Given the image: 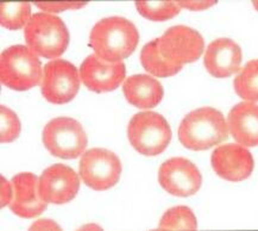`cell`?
<instances>
[{"label":"cell","mask_w":258,"mask_h":231,"mask_svg":"<svg viewBox=\"0 0 258 231\" xmlns=\"http://www.w3.org/2000/svg\"><path fill=\"white\" fill-rule=\"evenodd\" d=\"M258 61L251 60L244 66L240 73L233 81V87L236 93L244 100L256 103L258 100Z\"/></svg>","instance_id":"d6986e66"},{"label":"cell","mask_w":258,"mask_h":231,"mask_svg":"<svg viewBox=\"0 0 258 231\" xmlns=\"http://www.w3.org/2000/svg\"><path fill=\"white\" fill-rule=\"evenodd\" d=\"M29 3H6L0 5V23L9 30H19L31 19Z\"/></svg>","instance_id":"ffe728a7"},{"label":"cell","mask_w":258,"mask_h":231,"mask_svg":"<svg viewBox=\"0 0 258 231\" xmlns=\"http://www.w3.org/2000/svg\"><path fill=\"white\" fill-rule=\"evenodd\" d=\"M43 144L54 156L64 160L77 158L85 153L88 138L82 125L69 117L51 120L43 129Z\"/></svg>","instance_id":"8992f818"},{"label":"cell","mask_w":258,"mask_h":231,"mask_svg":"<svg viewBox=\"0 0 258 231\" xmlns=\"http://www.w3.org/2000/svg\"><path fill=\"white\" fill-rule=\"evenodd\" d=\"M43 68L38 56L25 45H12L0 56V80L6 87L26 91L41 84Z\"/></svg>","instance_id":"277c9868"},{"label":"cell","mask_w":258,"mask_h":231,"mask_svg":"<svg viewBox=\"0 0 258 231\" xmlns=\"http://www.w3.org/2000/svg\"><path fill=\"white\" fill-rule=\"evenodd\" d=\"M136 8L140 15L153 22L169 21L181 11L176 2H136Z\"/></svg>","instance_id":"7402d4cb"},{"label":"cell","mask_w":258,"mask_h":231,"mask_svg":"<svg viewBox=\"0 0 258 231\" xmlns=\"http://www.w3.org/2000/svg\"><path fill=\"white\" fill-rule=\"evenodd\" d=\"M243 52L239 45L230 38H218L206 49L204 65L214 78H229L239 72Z\"/></svg>","instance_id":"9a60e30c"},{"label":"cell","mask_w":258,"mask_h":231,"mask_svg":"<svg viewBox=\"0 0 258 231\" xmlns=\"http://www.w3.org/2000/svg\"><path fill=\"white\" fill-rule=\"evenodd\" d=\"M160 230H197L198 222L193 211L187 206H175L162 216Z\"/></svg>","instance_id":"44dd1931"},{"label":"cell","mask_w":258,"mask_h":231,"mask_svg":"<svg viewBox=\"0 0 258 231\" xmlns=\"http://www.w3.org/2000/svg\"><path fill=\"white\" fill-rule=\"evenodd\" d=\"M176 3L180 8L191 10V11H203L217 4L216 0H180Z\"/></svg>","instance_id":"d4e9b609"},{"label":"cell","mask_w":258,"mask_h":231,"mask_svg":"<svg viewBox=\"0 0 258 231\" xmlns=\"http://www.w3.org/2000/svg\"><path fill=\"white\" fill-rule=\"evenodd\" d=\"M13 197L9 204L13 213L22 218H35L47 210L48 203L39 194V178L32 173H21L12 178Z\"/></svg>","instance_id":"5bb4252c"},{"label":"cell","mask_w":258,"mask_h":231,"mask_svg":"<svg viewBox=\"0 0 258 231\" xmlns=\"http://www.w3.org/2000/svg\"><path fill=\"white\" fill-rule=\"evenodd\" d=\"M130 144L145 156H157L169 146L173 133L163 116L145 111L136 113L127 127Z\"/></svg>","instance_id":"5b68a950"},{"label":"cell","mask_w":258,"mask_h":231,"mask_svg":"<svg viewBox=\"0 0 258 231\" xmlns=\"http://www.w3.org/2000/svg\"><path fill=\"white\" fill-rule=\"evenodd\" d=\"M126 68L124 62L111 64L95 54L85 59L80 66V79L88 90L102 93L117 90L124 81Z\"/></svg>","instance_id":"4fadbf2b"},{"label":"cell","mask_w":258,"mask_h":231,"mask_svg":"<svg viewBox=\"0 0 258 231\" xmlns=\"http://www.w3.org/2000/svg\"><path fill=\"white\" fill-rule=\"evenodd\" d=\"M79 173L85 185L92 190L107 191L120 179V158L111 150L93 148L82 154Z\"/></svg>","instance_id":"ba28073f"},{"label":"cell","mask_w":258,"mask_h":231,"mask_svg":"<svg viewBox=\"0 0 258 231\" xmlns=\"http://www.w3.org/2000/svg\"><path fill=\"white\" fill-rule=\"evenodd\" d=\"M61 230L58 224L52 222L50 219H39L37 222L34 223L30 227V230Z\"/></svg>","instance_id":"4316f807"},{"label":"cell","mask_w":258,"mask_h":231,"mask_svg":"<svg viewBox=\"0 0 258 231\" xmlns=\"http://www.w3.org/2000/svg\"><path fill=\"white\" fill-rule=\"evenodd\" d=\"M80 189V179L73 168L63 163L48 167L39 177V194L48 204L69 203L77 197Z\"/></svg>","instance_id":"8fae6325"},{"label":"cell","mask_w":258,"mask_h":231,"mask_svg":"<svg viewBox=\"0 0 258 231\" xmlns=\"http://www.w3.org/2000/svg\"><path fill=\"white\" fill-rule=\"evenodd\" d=\"M123 92L128 103L138 108L157 106L164 94L161 82L145 74L127 78L123 85Z\"/></svg>","instance_id":"e0dca14e"},{"label":"cell","mask_w":258,"mask_h":231,"mask_svg":"<svg viewBox=\"0 0 258 231\" xmlns=\"http://www.w3.org/2000/svg\"><path fill=\"white\" fill-rule=\"evenodd\" d=\"M158 183L175 197H190L200 190L203 177L198 167L186 157H171L162 163Z\"/></svg>","instance_id":"30bf717a"},{"label":"cell","mask_w":258,"mask_h":231,"mask_svg":"<svg viewBox=\"0 0 258 231\" xmlns=\"http://www.w3.org/2000/svg\"><path fill=\"white\" fill-rule=\"evenodd\" d=\"M13 197V187L12 184L6 181L4 178H2V206L8 205L11 203Z\"/></svg>","instance_id":"484cf974"},{"label":"cell","mask_w":258,"mask_h":231,"mask_svg":"<svg viewBox=\"0 0 258 231\" xmlns=\"http://www.w3.org/2000/svg\"><path fill=\"white\" fill-rule=\"evenodd\" d=\"M140 42V31L134 23L123 17L99 21L89 34V45L102 60L115 64L134 54Z\"/></svg>","instance_id":"6da1fadb"},{"label":"cell","mask_w":258,"mask_h":231,"mask_svg":"<svg viewBox=\"0 0 258 231\" xmlns=\"http://www.w3.org/2000/svg\"><path fill=\"white\" fill-rule=\"evenodd\" d=\"M141 62L145 71L157 78H170L176 75L182 67L165 61L158 52L156 41L147 43L141 51Z\"/></svg>","instance_id":"ac0fdd59"},{"label":"cell","mask_w":258,"mask_h":231,"mask_svg":"<svg viewBox=\"0 0 258 231\" xmlns=\"http://www.w3.org/2000/svg\"><path fill=\"white\" fill-rule=\"evenodd\" d=\"M0 141L2 143H11L17 140L21 134V121L15 111L5 105L0 106Z\"/></svg>","instance_id":"603a6c76"},{"label":"cell","mask_w":258,"mask_h":231,"mask_svg":"<svg viewBox=\"0 0 258 231\" xmlns=\"http://www.w3.org/2000/svg\"><path fill=\"white\" fill-rule=\"evenodd\" d=\"M212 167L223 179L239 183L247 179L254 168L252 155L241 144L227 143L216 148L211 157Z\"/></svg>","instance_id":"7c38bea8"},{"label":"cell","mask_w":258,"mask_h":231,"mask_svg":"<svg viewBox=\"0 0 258 231\" xmlns=\"http://www.w3.org/2000/svg\"><path fill=\"white\" fill-rule=\"evenodd\" d=\"M258 107L256 103L243 101L227 116V127L234 140L244 147L258 144Z\"/></svg>","instance_id":"2e32d148"},{"label":"cell","mask_w":258,"mask_h":231,"mask_svg":"<svg viewBox=\"0 0 258 231\" xmlns=\"http://www.w3.org/2000/svg\"><path fill=\"white\" fill-rule=\"evenodd\" d=\"M80 75L72 62L52 60L44 66L42 94L49 103L62 105L73 100L80 88Z\"/></svg>","instance_id":"9c48e42d"},{"label":"cell","mask_w":258,"mask_h":231,"mask_svg":"<svg viewBox=\"0 0 258 231\" xmlns=\"http://www.w3.org/2000/svg\"><path fill=\"white\" fill-rule=\"evenodd\" d=\"M155 41L162 57L178 67L199 60L205 49L203 36L186 25L171 26Z\"/></svg>","instance_id":"52a82bcc"},{"label":"cell","mask_w":258,"mask_h":231,"mask_svg":"<svg viewBox=\"0 0 258 231\" xmlns=\"http://www.w3.org/2000/svg\"><path fill=\"white\" fill-rule=\"evenodd\" d=\"M28 47L37 56L58 59L67 50L69 31L61 18L51 13H35L24 29Z\"/></svg>","instance_id":"3957f363"},{"label":"cell","mask_w":258,"mask_h":231,"mask_svg":"<svg viewBox=\"0 0 258 231\" xmlns=\"http://www.w3.org/2000/svg\"><path fill=\"white\" fill-rule=\"evenodd\" d=\"M86 3L80 4V3H44V4H36L38 9L42 11H47V13H58L68 11V10H79L84 8Z\"/></svg>","instance_id":"cb8c5ba5"},{"label":"cell","mask_w":258,"mask_h":231,"mask_svg":"<svg viewBox=\"0 0 258 231\" xmlns=\"http://www.w3.org/2000/svg\"><path fill=\"white\" fill-rule=\"evenodd\" d=\"M229 138V127L217 108L205 106L188 113L178 127V140L184 148L207 150Z\"/></svg>","instance_id":"7a4b0ae2"}]
</instances>
